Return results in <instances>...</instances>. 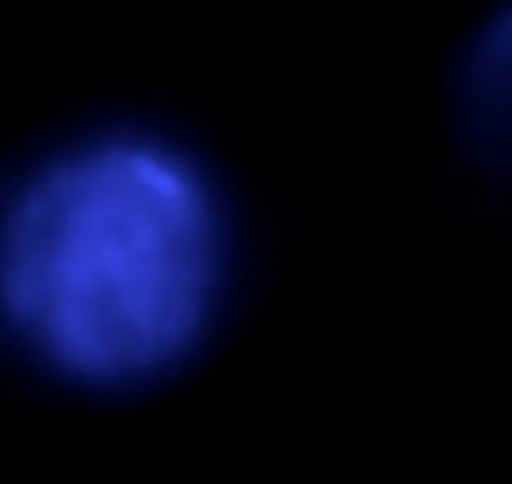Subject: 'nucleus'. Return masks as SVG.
I'll return each mask as SVG.
<instances>
[{"mask_svg": "<svg viewBox=\"0 0 512 484\" xmlns=\"http://www.w3.org/2000/svg\"><path fill=\"white\" fill-rule=\"evenodd\" d=\"M453 102L470 151L512 165V0L498 4L467 43Z\"/></svg>", "mask_w": 512, "mask_h": 484, "instance_id": "obj_2", "label": "nucleus"}, {"mask_svg": "<svg viewBox=\"0 0 512 484\" xmlns=\"http://www.w3.org/2000/svg\"><path fill=\"white\" fill-rule=\"evenodd\" d=\"M225 239L207 183L155 144H88L0 211V316L60 376L127 386L207 334Z\"/></svg>", "mask_w": 512, "mask_h": 484, "instance_id": "obj_1", "label": "nucleus"}]
</instances>
